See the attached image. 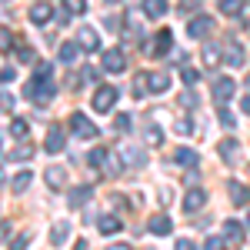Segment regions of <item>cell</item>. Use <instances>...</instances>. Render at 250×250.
<instances>
[{
  "label": "cell",
  "instance_id": "cell-1",
  "mask_svg": "<svg viewBox=\"0 0 250 250\" xmlns=\"http://www.w3.org/2000/svg\"><path fill=\"white\" fill-rule=\"evenodd\" d=\"M54 94H57V90H54V83H50V77H43V74H34V80L23 87V97H30V100L40 104V107H43V104H50Z\"/></svg>",
  "mask_w": 250,
  "mask_h": 250
},
{
  "label": "cell",
  "instance_id": "cell-2",
  "mask_svg": "<svg viewBox=\"0 0 250 250\" xmlns=\"http://www.w3.org/2000/svg\"><path fill=\"white\" fill-rule=\"evenodd\" d=\"M70 130H74V140H94V137L100 134V127H97L87 114H80V110L70 114Z\"/></svg>",
  "mask_w": 250,
  "mask_h": 250
},
{
  "label": "cell",
  "instance_id": "cell-3",
  "mask_svg": "<svg viewBox=\"0 0 250 250\" xmlns=\"http://www.w3.org/2000/svg\"><path fill=\"white\" fill-rule=\"evenodd\" d=\"M90 104H94V110L107 114V110L117 104V87H110V83H100V90L94 94V100H90Z\"/></svg>",
  "mask_w": 250,
  "mask_h": 250
},
{
  "label": "cell",
  "instance_id": "cell-4",
  "mask_svg": "<svg viewBox=\"0 0 250 250\" xmlns=\"http://www.w3.org/2000/svg\"><path fill=\"white\" fill-rule=\"evenodd\" d=\"M63 147H67L63 127H60V124H50V127H47V154H60Z\"/></svg>",
  "mask_w": 250,
  "mask_h": 250
},
{
  "label": "cell",
  "instance_id": "cell-5",
  "mask_svg": "<svg viewBox=\"0 0 250 250\" xmlns=\"http://www.w3.org/2000/svg\"><path fill=\"white\" fill-rule=\"evenodd\" d=\"M120 160H124L127 167H144V164H147V154H144L140 147H134V144H124V147H120Z\"/></svg>",
  "mask_w": 250,
  "mask_h": 250
},
{
  "label": "cell",
  "instance_id": "cell-6",
  "mask_svg": "<svg viewBox=\"0 0 250 250\" xmlns=\"http://www.w3.org/2000/svg\"><path fill=\"white\" fill-rule=\"evenodd\" d=\"M50 17H54V3H50V0H40V3L30 7V20H34L37 27H43Z\"/></svg>",
  "mask_w": 250,
  "mask_h": 250
},
{
  "label": "cell",
  "instance_id": "cell-7",
  "mask_svg": "<svg viewBox=\"0 0 250 250\" xmlns=\"http://www.w3.org/2000/svg\"><path fill=\"white\" fill-rule=\"evenodd\" d=\"M124 67H127V63H124V50H104V70H107V74H120V70H124Z\"/></svg>",
  "mask_w": 250,
  "mask_h": 250
},
{
  "label": "cell",
  "instance_id": "cell-8",
  "mask_svg": "<svg viewBox=\"0 0 250 250\" xmlns=\"http://www.w3.org/2000/svg\"><path fill=\"white\" fill-rule=\"evenodd\" d=\"M204 204H207V190H200V187L187 190V197H184V210H187V213H197Z\"/></svg>",
  "mask_w": 250,
  "mask_h": 250
},
{
  "label": "cell",
  "instance_id": "cell-9",
  "mask_svg": "<svg viewBox=\"0 0 250 250\" xmlns=\"http://www.w3.org/2000/svg\"><path fill=\"white\" fill-rule=\"evenodd\" d=\"M43 180H47L50 190H63V184H67V167H47Z\"/></svg>",
  "mask_w": 250,
  "mask_h": 250
},
{
  "label": "cell",
  "instance_id": "cell-10",
  "mask_svg": "<svg viewBox=\"0 0 250 250\" xmlns=\"http://www.w3.org/2000/svg\"><path fill=\"white\" fill-rule=\"evenodd\" d=\"M213 30V20L207 17V14H200V17H193L190 23H187V34L190 37H204V34H210Z\"/></svg>",
  "mask_w": 250,
  "mask_h": 250
},
{
  "label": "cell",
  "instance_id": "cell-11",
  "mask_svg": "<svg viewBox=\"0 0 250 250\" xmlns=\"http://www.w3.org/2000/svg\"><path fill=\"white\" fill-rule=\"evenodd\" d=\"M147 230L154 233V237H167V233L173 230V224H170V217H167V213H157V217H150Z\"/></svg>",
  "mask_w": 250,
  "mask_h": 250
},
{
  "label": "cell",
  "instance_id": "cell-12",
  "mask_svg": "<svg viewBox=\"0 0 250 250\" xmlns=\"http://www.w3.org/2000/svg\"><path fill=\"white\" fill-rule=\"evenodd\" d=\"M120 217H114V213H107V217H97V230L104 233V237H114V233H120Z\"/></svg>",
  "mask_w": 250,
  "mask_h": 250
},
{
  "label": "cell",
  "instance_id": "cell-13",
  "mask_svg": "<svg viewBox=\"0 0 250 250\" xmlns=\"http://www.w3.org/2000/svg\"><path fill=\"white\" fill-rule=\"evenodd\" d=\"M80 43H74V40H63L60 43V50H57V57H60V63H77V57H80Z\"/></svg>",
  "mask_w": 250,
  "mask_h": 250
},
{
  "label": "cell",
  "instance_id": "cell-14",
  "mask_svg": "<svg viewBox=\"0 0 250 250\" xmlns=\"http://www.w3.org/2000/svg\"><path fill=\"white\" fill-rule=\"evenodd\" d=\"M224 63H227V67H240V63H244V47H240L237 40H230V43L224 47Z\"/></svg>",
  "mask_w": 250,
  "mask_h": 250
},
{
  "label": "cell",
  "instance_id": "cell-15",
  "mask_svg": "<svg viewBox=\"0 0 250 250\" xmlns=\"http://www.w3.org/2000/svg\"><path fill=\"white\" fill-rule=\"evenodd\" d=\"M230 97H233V80L230 77H220L217 83H213V100H217V104H227Z\"/></svg>",
  "mask_w": 250,
  "mask_h": 250
},
{
  "label": "cell",
  "instance_id": "cell-16",
  "mask_svg": "<svg viewBox=\"0 0 250 250\" xmlns=\"http://www.w3.org/2000/svg\"><path fill=\"white\" fill-rule=\"evenodd\" d=\"M77 43L83 47V50H97V47H100V37H97L94 27H80L77 30Z\"/></svg>",
  "mask_w": 250,
  "mask_h": 250
},
{
  "label": "cell",
  "instance_id": "cell-17",
  "mask_svg": "<svg viewBox=\"0 0 250 250\" xmlns=\"http://www.w3.org/2000/svg\"><path fill=\"white\" fill-rule=\"evenodd\" d=\"M244 237H247V233H244V227H240L237 220H227V224H224V240H227V244H244Z\"/></svg>",
  "mask_w": 250,
  "mask_h": 250
},
{
  "label": "cell",
  "instance_id": "cell-18",
  "mask_svg": "<svg viewBox=\"0 0 250 250\" xmlns=\"http://www.w3.org/2000/svg\"><path fill=\"white\" fill-rule=\"evenodd\" d=\"M173 47V34L170 30H157V40H154V54L157 57H164L167 50Z\"/></svg>",
  "mask_w": 250,
  "mask_h": 250
},
{
  "label": "cell",
  "instance_id": "cell-19",
  "mask_svg": "<svg viewBox=\"0 0 250 250\" xmlns=\"http://www.w3.org/2000/svg\"><path fill=\"white\" fill-rule=\"evenodd\" d=\"M67 233H70V220H57L54 230H50V244H54V247H63Z\"/></svg>",
  "mask_w": 250,
  "mask_h": 250
},
{
  "label": "cell",
  "instance_id": "cell-20",
  "mask_svg": "<svg viewBox=\"0 0 250 250\" xmlns=\"http://www.w3.org/2000/svg\"><path fill=\"white\" fill-rule=\"evenodd\" d=\"M170 7H167V0H144V14L150 20H157V17H164Z\"/></svg>",
  "mask_w": 250,
  "mask_h": 250
},
{
  "label": "cell",
  "instance_id": "cell-21",
  "mask_svg": "<svg viewBox=\"0 0 250 250\" xmlns=\"http://www.w3.org/2000/svg\"><path fill=\"white\" fill-rule=\"evenodd\" d=\"M230 204L233 207H247L250 204V190L244 184H230Z\"/></svg>",
  "mask_w": 250,
  "mask_h": 250
},
{
  "label": "cell",
  "instance_id": "cell-22",
  "mask_svg": "<svg viewBox=\"0 0 250 250\" xmlns=\"http://www.w3.org/2000/svg\"><path fill=\"white\" fill-rule=\"evenodd\" d=\"M173 160H177L180 167H197V164H200V157H197V150H190V147H180V150L173 154Z\"/></svg>",
  "mask_w": 250,
  "mask_h": 250
},
{
  "label": "cell",
  "instance_id": "cell-23",
  "mask_svg": "<svg viewBox=\"0 0 250 250\" xmlns=\"http://www.w3.org/2000/svg\"><path fill=\"white\" fill-rule=\"evenodd\" d=\"M30 157H34V147H30V144H17V147H14V150L7 154V160L20 164V160H30Z\"/></svg>",
  "mask_w": 250,
  "mask_h": 250
},
{
  "label": "cell",
  "instance_id": "cell-24",
  "mask_svg": "<svg viewBox=\"0 0 250 250\" xmlns=\"http://www.w3.org/2000/svg\"><path fill=\"white\" fill-rule=\"evenodd\" d=\"M167 87H170V77H167L164 70H157V74H150V90H154V94H164Z\"/></svg>",
  "mask_w": 250,
  "mask_h": 250
},
{
  "label": "cell",
  "instance_id": "cell-25",
  "mask_svg": "<svg viewBox=\"0 0 250 250\" xmlns=\"http://www.w3.org/2000/svg\"><path fill=\"white\" fill-rule=\"evenodd\" d=\"M90 187H77V190L70 193V197H67V204H70V207H83V204H87V200H90Z\"/></svg>",
  "mask_w": 250,
  "mask_h": 250
},
{
  "label": "cell",
  "instance_id": "cell-26",
  "mask_svg": "<svg viewBox=\"0 0 250 250\" xmlns=\"http://www.w3.org/2000/svg\"><path fill=\"white\" fill-rule=\"evenodd\" d=\"M150 94V74H137L134 77V97H147Z\"/></svg>",
  "mask_w": 250,
  "mask_h": 250
},
{
  "label": "cell",
  "instance_id": "cell-27",
  "mask_svg": "<svg viewBox=\"0 0 250 250\" xmlns=\"http://www.w3.org/2000/svg\"><path fill=\"white\" fill-rule=\"evenodd\" d=\"M27 187H30V173H27V170H20L17 177L10 180V190H14V193H23Z\"/></svg>",
  "mask_w": 250,
  "mask_h": 250
},
{
  "label": "cell",
  "instance_id": "cell-28",
  "mask_svg": "<svg viewBox=\"0 0 250 250\" xmlns=\"http://www.w3.org/2000/svg\"><path fill=\"white\" fill-rule=\"evenodd\" d=\"M107 150H104V147H94V150H90V154H87V164H90V167H104V164H107Z\"/></svg>",
  "mask_w": 250,
  "mask_h": 250
},
{
  "label": "cell",
  "instance_id": "cell-29",
  "mask_svg": "<svg viewBox=\"0 0 250 250\" xmlns=\"http://www.w3.org/2000/svg\"><path fill=\"white\" fill-rule=\"evenodd\" d=\"M240 7H244V0H220V14H227V17H237Z\"/></svg>",
  "mask_w": 250,
  "mask_h": 250
},
{
  "label": "cell",
  "instance_id": "cell-30",
  "mask_svg": "<svg viewBox=\"0 0 250 250\" xmlns=\"http://www.w3.org/2000/svg\"><path fill=\"white\" fill-rule=\"evenodd\" d=\"M220 157H224L227 164H233V157H237V140H224V144H220Z\"/></svg>",
  "mask_w": 250,
  "mask_h": 250
},
{
  "label": "cell",
  "instance_id": "cell-31",
  "mask_svg": "<svg viewBox=\"0 0 250 250\" xmlns=\"http://www.w3.org/2000/svg\"><path fill=\"white\" fill-rule=\"evenodd\" d=\"M27 130H30L27 120H20V117H17V120H10V134H14V137H27Z\"/></svg>",
  "mask_w": 250,
  "mask_h": 250
},
{
  "label": "cell",
  "instance_id": "cell-32",
  "mask_svg": "<svg viewBox=\"0 0 250 250\" xmlns=\"http://www.w3.org/2000/svg\"><path fill=\"white\" fill-rule=\"evenodd\" d=\"M114 127H117V130H120V134H127V130L134 127V120H130V114H120V117H117V120H114Z\"/></svg>",
  "mask_w": 250,
  "mask_h": 250
},
{
  "label": "cell",
  "instance_id": "cell-33",
  "mask_svg": "<svg viewBox=\"0 0 250 250\" xmlns=\"http://www.w3.org/2000/svg\"><path fill=\"white\" fill-rule=\"evenodd\" d=\"M10 110H14V97L7 90H0V114H10Z\"/></svg>",
  "mask_w": 250,
  "mask_h": 250
},
{
  "label": "cell",
  "instance_id": "cell-34",
  "mask_svg": "<svg viewBox=\"0 0 250 250\" xmlns=\"http://www.w3.org/2000/svg\"><path fill=\"white\" fill-rule=\"evenodd\" d=\"M160 140H164V134H160V127H154V124H150V127H147V144H160Z\"/></svg>",
  "mask_w": 250,
  "mask_h": 250
},
{
  "label": "cell",
  "instance_id": "cell-35",
  "mask_svg": "<svg viewBox=\"0 0 250 250\" xmlns=\"http://www.w3.org/2000/svg\"><path fill=\"white\" fill-rule=\"evenodd\" d=\"M17 60L20 63H34V50L30 47H17Z\"/></svg>",
  "mask_w": 250,
  "mask_h": 250
},
{
  "label": "cell",
  "instance_id": "cell-36",
  "mask_svg": "<svg viewBox=\"0 0 250 250\" xmlns=\"http://www.w3.org/2000/svg\"><path fill=\"white\" fill-rule=\"evenodd\" d=\"M67 7H70V14H83L87 10V0H67Z\"/></svg>",
  "mask_w": 250,
  "mask_h": 250
},
{
  "label": "cell",
  "instance_id": "cell-37",
  "mask_svg": "<svg viewBox=\"0 0 250 250\" xmlns=\"http://www.w3.org/2000/svg\"><path fill=\"white\" fill-rule=\"evenodd\" d=\"M224 244H227L224 237H207V244H204V247H207V250H220Z\"/></svg>",
  "mask_w": 250,
  "mask_h": 250
},
{
  "label": "cell",
  "instance_id": "cell-38",
  "mask_svg": "<svg viewBox=\"0 0 250 250\" xmlns=\"http://www.w3.org/2000/svg\"><path fill=\"white\" fill-rule=\"evenodd\" d=\"M204 60H207V63H217V47H213V43L204 47Z\"/></svg>",
  "mask_w": 250,
  "mask_h": 250
},
{
  "label": "cell",
  "instance_id": "cell-39",
  "mask_svg": "<svg viewBox=\"0 0 250 250\" xmlns=\"http://www.w3.org/2000/svg\"><path fill=\"white\" fill-rule=\"evenodd\" d=\"M193 127H190V120H187V117H180V120H177V134H190Z\"/></svg>",
  "mask_w": 250,
  "mask_h": 250
},
{
  "label": "cell",
  "instance_id": "cell-40",
  "mask_svg": "<svg viewBox=\"0 0 250 250\" xmlns=\"http://www.w3.org/2000/svg\"><path fill=\"white\" fill-rule=\"evenodd\" d=\"M27 244H30V233H23V237H14V244H10V247L20 250V247H27Z\"/></svg>",
  "mask_w": 250,
  "mask_h": 250
},
{
  "label": "cell",
  "instance_id": "cell-41",
  "mask_svg": "<svg viewBox=\"0 0 250 250\" xmlns=\"http://www.w3.org/2000/svg\"><path fill=\"white\" fill-rule=\"evenodd\" d=\"M10 80H14V67H3L0 70V83H10Z\"/></svg>",
  "mask_w": 250,
  "mask_h": 250
},
{
  "label": "cell",
  "instance_id": "cell-42",
  "mask_svg": "<svg viewBox=\"0 0 250 250\" xmlns=\"http://www.w3.org/2000/svg\"><path fill=\"white\" fill-rule=\"evenodd\" d=\"M0 47H14V37H10V30H0Z\"/></svg>",
  "mask_w": 250,
  "mask_h": 250
},
{
  "label": "cell",
  "instance_id": "cell-43",
  "mask_svg": "<svg viewBox=\"0 0 250 250\" xmlns=\"http://www.w3.org/2000/svg\"><path fill=\"white\" fill-rule=\"evenodd\" d=\"M220 124H224L227 130H230V127H233V117H230V110H220Z\"/></svg>",
  "mask_w": 250,
  "mask_h": 250
},
{
  "label": "cell",
  "instance_id": "cell-44",
  "mask_svg": "<svg viewBox=\"0 0 250 250\" xmlns=\"http://www.w3.org/2000/svg\"><path fill=\"white\" fill-rule=\"evenodd\" d=\"M184 83H197V70H190V67H184Z\"/></svg>",
  "mask_w": 250,
  "mask_h": 250
},
{
  "label": "cell",
  "instance_id": "cell-45",
  "mask_svg": "<svg viewBox=\"0 0 250 250\" xmlns=\"http://www.w3.org/2000/svg\"><path fill=\"white\" fill-rule=\"evenodd\" d=\"M10 237V220H0V240H7Z\"/></svg>",
  "mask_w": 250,
  "mask_h": 250
},
{
  "label": "cell",
  "instance_id": "cell-46",
  "mask_svg": "<svg viewBox=\"0 0 250 250\" xmlns=\"http://www.w3.org/2000/svg\"><path fill=\"white\" fill-rule=\"evenodd\" d=\"M177 247H180V250H193V240H187V237H180V240H177Z\"/></svg>",
  "mask_w": 250,
  "mask_h": 250
},
{
  "label": "cell",
  "instance_id": "cell-47",
  "mask_svg": "<svg viewBox=\"0 0 250 250\" xmlns=\"http://www.w3.org/2000/svg\"><path fill=\"white\" fill-rule=\"evenodd\" d=\"M244 110H247V114H250V97H244Z\"/></svg>",
  "mask_w": 250,
  "mask_h": 250
},
{
  "label": "cell",
  "instance_id": "cell-48",
  "mask_svg": "<svg viewBox=\"0 0 250 250\" xmlns=\"http://www.w3.org/2000/svg\"><path fill=\"white\" fill-rule=\"evenodd\" d=\"M247 227H250V217H247Z\"/></svg>",
  "mask_w": 250,
  "mask_h": 250
},
{
  "label": "cell",
  "instance_id": "cell-49",
  "mask_svg": "<svg viewBox=\"0 0 250 250\" xmlns=\"http://www.w3.org/2000/svg\"><path fill=\"white\" fill-rule=\"evenodd\" d=\"M247 87H250V77H247Z\"/></svg>",
  "mask_w": 250,
  "mask_h": 250
},
{
  "label": "cell",
  "instance_id": "cell-50",
  "mask_svg": "<svg viewBox=\"0 0 250 250\" xmlns=\"http://www.w3.org/2000/svg\"><path fill=\"white\" fill-rule=\"evenodd\" d=\"M110 3H117V0H110Z\"/></svg>",
  "mask_w": 250,
  "mask_h": 250
}]
</instances>
